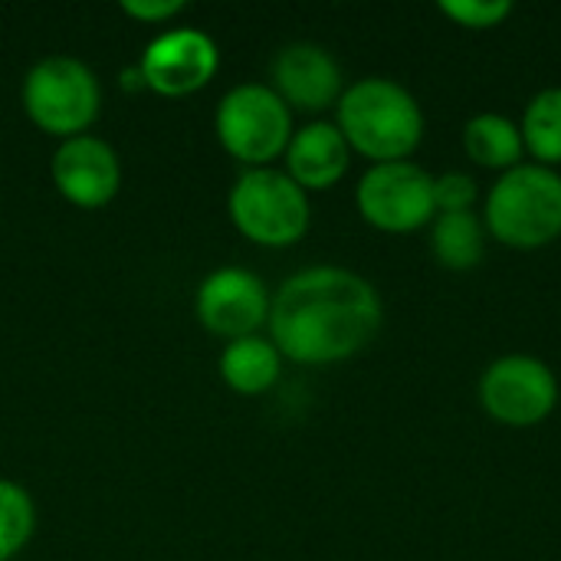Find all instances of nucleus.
Returning <instances> with one entry per match:
<instances>
[{
	"instance_id": "1",
	"label": "nucleus",
	"mask_w": 561,
	"mask_h": 561,
	"mask_svg": "<svg viewBox=\"0 0 561 561\" xmlns=\"http://www.w3.org/2000/svg\"><path fill=\"white\" fill-rule=\"evenodd\" d=\"M385 325L378 289L345 266H309L279 283L270 302V342L296 365H339L365 352Z\"/></svg>"
},
{
	"instance_id": "2",
	"label": "nucleus",
	"mask_w": 561,
	"mask_h": 561,
	"mask_svg": "<svg viewBox=\"0 0 561 561\" xmlns=\"http://www.w3.org/2000/svg\"><path fill=\"white\" fill-rule=\"evenodd\" d=\"M335 125L348 148L371 164L411 161L424 138V108L401 82L365 76L345 85L335 105Z\"/></svg>"
},
{
	"instance_id": "3",
	"label": "nucleus",
	"mask_w": 561,
	"mask_h": 561,
	"mask_svg": "<svg viewBox=\"0 0 561 561\" xmlns=\"http://www.w3.org/2000/svg\"><path fill=\"white\" fill-rule=\"evenodd\" d=\"M486 233L510 250H542L561 237V174L542 164H519L486 194Z\"/></svg>"
},
{
	"instance_id": "4",
	"label": "nucleus",
	"mask_w": 561,
	"mask_h": 561,
	"mask_svg": "<svg viewBox=\"0 0 561 561\" xmlns=\"http://www.w3.org/2000/svg\"><path fill=\"white\" fill-rule=\"evenodd\" d=\"M20 102L26 118L66 141L85 135L102 112V82L89 62L69 53H49L36 59L20 85Z\"/></svg>"
},
{
	"instance_id": "5",
	"label": "nucleus",
	"mask_w": 561,
	"mask_h": 561,
	"mask_svg": "<svg viewBox=\"0 0 561 561\" xmlns=\"http://www.w3.org/2000/svg\"><path fill=\"white\" fill-rule=\"evenodd\" d=\"M227 214L250 243L270 250L299 243L312 224L309 194L279 168H243L227 194Z\"/></svg>"
},
{
	"instance_id": "6",
	"label": "nucleus",
	"mask_w": 561,
	"mask_h": 561,
	"mask_svg": "<svg viewBox=\"0 0 561 561\" xmlns=\"http://www.w3.org/2000/svg\"><path fill=\"white\" fill-rule=\"evenodd\" d=\"M220 148L243 168H273L293 138V108L266 82H240L227 89L214 108Z\"/></svg>"
},
{
	"instance_id": "7",
	"label": "nucleus",
	"mask_w": 561,
	"mask_h": 561,
	"mask_svg": "<svg viewBox=\"0 0 561 561\" xmlns=\"http://www.w3.org/2000/svg\"><path fill=\"white\" fill-rule=\"evenodd\" d=\"M480 408L500 427L526 431L542 424L559 404V378L536 355H503L480 375Z\"/></svg>"
},
{
	"instance_id": "8",
	"label": "nucleus",
	"mask_w": 561,
	"mask_h": 561,
	"mask_svg": "<svg viewBox=\"0 0 561 561\" xmlns=\"http://www.w3.org/2000/svg\"><path fill=\"white\" fill-rule=\"evenodd\" d=\"M358 214L381 233H414L434 224V178L414 161L371 164L355 187Z\"/></svg>"
},
{
	"instance_id": "9",
	"label": "nucleus",
	"mask_w": 561,
	"mask_h": 561,
	"mask_svg": "<svg viewBox=\"0 0 561 561\" xmlns=\"http://www.w3.org/2000/svg\"><path fill=\"white\" fill-rule=\"evenodd\" d=\"M270 289L263 276H256L247 266H220L207 273L194 296V316L197 322L227 342L260 335V329L270 322Z\"/></svg>"
},
{
	"instance_id": "10",
	"label": "nucleus",
	"mask_w": 561,
	"mask_h": 561,
	"mask_svg": "<svg viewBox=\"0 0 561 561\" xmlns=\"http://www.w3.org/2000/svg\"><path fill=\"white\" fill-rule=\"evenodd\" d=\"M217 69H220V49L214 36L204 33L201 26H171L158 33L138 59L145 89L168 99L204 89L217 76Z\"/></svg>"
},
{
	"instance_id": "11",
	"label": "nucleus",
	"mask_w": 561,
	"mask_h": 561,
	"mask_svg": "<svg viewBox=\"0 0 561 561\" xmlns=\"http://www.w3.org/2000/svg\"><path fill=\"white\" fill-rule=\"evenodd\" d=\"M53 184L62 201L79 210H99L115 201L122 187L118 151L99 135H76L56 145L49 161Z\"/></svg>"
},
{
	"instance_id": "12",
	"label": "nucleus",
	"mask_w": 561,
	"mask_h": 561,
	"mask_svg": "<svg viewBox=\"0 0 561 561\" xmlns=\"http://www.w3.org/2000/svg\"><path fill=\"white\" fill-rule=\"evenodd\" d=\"M270 85L296 112H325L339 105L345 92V76L339 59L309 39L286 43L270 66Z\"/></svg>"
},
{
	"instance_id": "13",
	"label": "nucleus",
	"mask_w": 561,
	"mask_h": 561,
	"mask_svg": "<svg viewBox=\"0 0 561 561\" xmlns=\"http://www.w3.org/2000/svg\"><path fill=\"white\" fill-rule=\"evenodd\" d=\"M286 174L309 194L335 187L352 164V148L335 122H309L293 131L289 148L283 154Z\"/></svg>"
},
{
	"instance_id": "14",
	"label": "nucleus",
	"mask_w": 561,
	"mask_h": 561,
	"mask_svg": "<svg viewBox=\"0 0 561 561\" xmlns=\"http://www.w3.org/2000/svg\"><path fill=\"white\" fill-rule=\"evenodd\" d=\"M283 355L279 348L263 339V335H247V339H233L224 345L220 352V378L230 391L243 394V398H256L266 394L279 375H283Z\"/></svg>"
},
{
	"instance_id": "15",
	"label": "nucleus",
	"mask_w": 561,
	"mask_h": 561,
	"mask_svg": "<svg viewBox=\"0 0 561 561\" xmlns=\"http://www.w3.org/2000/svg\"><path fill=\"white\" fill-rule=\"evenodd\" d=\"M463 151L477 168L506 174L523 164L526 145L513 118L500 112H480L463 125Z\"/></svg>"
},
{
	"instance_id": "16",
	"label": "nucleus",
	"mask_w": 561,
	"mask_h": 561,
	"mask_svg": "<svg viewBox=\"0 0 561 561\" xmlns=\"http://www.w3.org/2000/svg\"><path fill=\"white\" fill-rule=\"evenodd\" d=\"M486 227L473 210L463 214H437L431 224V253L444 270L470 273L483 263L486 253Z\"/></svg>"
},
{
	"instance_id": "17",
	"label": "nucleus",
	"mask_w": 561,
	"mask_h": 561,
	"mask_svg": "<svg viewBox=\"0 0 561 561\" xmlns=\"http://www.w3.org/2000/svg\"><path fill=\"white\" fill-rule=\"evenodd\" d=\"M523 145L542 168L561 164V85L542 89L529 99L523 122Z\"/></svg>"
},
{
	"instance_id": "18",
	"label": "nucleus",
	"mask_w": 561,
	"mask_h": 561,
	"mask_svg": "<svg viewBox=\"0 0 561 561\" xmlns=\"http://www.w3.org/2000/svg\"><path fill=\"white\" fill-rule=\"evenodd\" d=\"M36 533V503L16 480L0 477V561H16Z\"/></svg>"
},
{
	"instance_id": "19",
	"label": "nucleus",
	"mask_w": 561,
	"mask_h": 561,
	"mask_svg": "<svg viewBox=\"0 0 561 561\" xmlns=\"http://www.w3.org/2000/svg\"><path fill=\"white\" fill-rule=\"evenodd\" d=\"M513 0H444L440 13L463 30H496L506 16H513Z\"/></svg>"
},
{
	"instance_id": "20",
	"label": "nucleus",
	"mask_w": 561,
	"mask_h": 561,
	"mask_svg": "<svg viewBox=\"0 0 561 561\" xmlns=\"http://www.w3.org/2000/svg\"><path fill=\"white\" fill-rule=\"evenodd\" d=\"M477 201H480V184H477L473 174L447 171V174L434 178V207H437V214H463V210H473Z\"/></svg>"
},
{
	"instance_id": "21",
	"label": "nucleus",
	"mask_w": 561,
	"mask_h": 561,
	"mask_svg": "<svg viewBox=\"0 0 561 561\" xmlns=\"http://www.w3.org/2000/svg\"><path fill=\"white\" fill-rule=\"evenodd\" d=\"M187 3L184 0H122V13L138 20V23H168L178 16Z\"/></svg>"
}]
</instances>
